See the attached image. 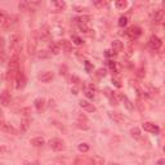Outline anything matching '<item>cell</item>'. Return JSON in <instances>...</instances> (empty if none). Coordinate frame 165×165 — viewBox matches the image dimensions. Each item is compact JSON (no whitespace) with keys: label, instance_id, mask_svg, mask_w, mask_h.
I'll return each instance as SVG.
<instances>
[{"label":"cell","instance_id":"obj_1","mask_svg":"<svg viewBox=\"0 0 165 165\" xmlns=\"http://www.w3.org/2000/svg\"><path fill=\"white\" fill-rule=\"evenodd\" d=\"M18 71H19V57L17 53H14L10 57V61L8 64V75H6V79H8V80L14 79Z\"/></svg>","mask_w":165,"mask_h":165},{"label":"cell","instance_id":"obj_2","mask_svg":"<svg viewBox=\"0 0 165 165\" xmlns=\"http://www.w3.org/2000/svg\"><path fill=\"white\" fill-rule=\"evenodd\" d=\"M49 146L53 150L54 152H61L66 148V145H64V141L61 138H52L49 141Z\"/></svg>","mask_w":165,"mask_h":165},{"label":"cell","instance_id":"obj_3","mask_svg":"<svg viewBox=\"0 0 165 165\" xmlns=\"http://www.w3.org/2000/svg\"><path fill=\"white\" fill-rule=\"evenodd\" d=\"M21 41V34L18 31H14L9 35V49L10 51H16Z\"/></svg>","mask_w":165,"mask_h":165},{"label":"cell","instance_id":"obj_4","mask_svg":"<svg viewBox=\"0 0 165 165\" xmlns=\"http://www.w3.org/2000/svg\"><path fill=\"white\" fill-rule=\"evenodd\" d=\"M14 80H16V88L18 90L25 88V85H26V76H25V74L22 72V71H18L16 77H14Z\"/></svg>","mask_w":165,"mask_h":165},{"label":"cell","instance_id":"obj_5","mask_svg":"<svg viewBox=\"0 0 165 165\" xmlns=\"http://www.w3.org/2000/svg\"><path fill=\"white\" fill-rule=\"evenodd\" d=\"M142 128L145 129V132L152 133V134H159V132H160V128L157 125H155L154 123H150V121H147V123H143Z\"/></svg>","mask_w":165,"mask_h":165},{"label":"cell","instance_id":"obj_6","mask_svg":"<svg viewBox=\"0 0 165 165\" xmlns=\"http://www.w3.org/2000/svg\"><path fill=\"white\" fill-rule=\"evenodd\" d=\"M10 94L8 90H3L2 93H0V105H2L3 107H9L10 105Z\"/></svg>","mask_w":165,"mask_h":165},{"label":"cell","instance_id":"obj_7","mask_svg":"<svg viewBox=\"0 0 165 165\" xmlns=\"http://www.w3.org/2000/svg\"><path fill=\"white\" fill-rule=\"evenodd\" d=\"M79 106H80L81 109L84 111H87V112H96L97 111L96 106L93 105V103H90L89 101H87V99H81V101L79 102Z\"/></svg>","mask_w":165,"mask_h":165},{"label":"cell","instance_id":"obj_8","mask_svg":"<svg viewBox=\"0 0 165 165\" xmlns=\"http://www.w3.org/2000/svg\"><path fill=\"white\" fill-rule=\"evenodd\" d=\"M54 77V74L52 72V71H43V72H40L38 75V79L41 81V83H49L52 81Z\"/></svg>","mask_w":165,"mask_h":165},{"label":"cell","instance_id":"obj_9","mask_svg":"<svg viewBox=\"0 0 165 165\" xmlns=\"http://www.w3.org/2000/svg\"><path fill=\"white\" fill-rule=\"evenodd\" d=\"M150 47L155 51H159V49L163 47V41L159 36H156V35H152L151 38H150Z\"/></svg>","mask_w":165,"mask_h":165},{"label":"cell","instance_id":"obj_10","mask_svg":"<svg viewBox=\"0 0 165 165\" xmlns=\"http://www.w3.org/2000/svg\"><path fill=\"white\" fill-rule=\"evenodd\" d=\"M40 2H22L19 3V9H36L40 6Z\"/></svg>","mask_w":165,"mask_h":165},{"label":"cell","instance_id":"obj_11","mask_svg":"<svg viewBox=\"0 0 165 165\" xmlns=\"http://www.w3.org/2000/svg\"><path fill=\"white\" fill-rule=\"evenodd\" d=\"M126 34H128V36L130 38V39H137V38H139V35L142 34V31H141V28H139V27H137V26H132V27H129V28H128Z\"/></svg>","mask_w":165,"mask_h":165},{"label":"cell","instance_id":"obj_12","mask_svg":"<svg viewBox=\"0 0 165 165\" xmlns=\"http://www.w3.org/2000/svg\"><path fill=\"white\" fill-rule=\"evenodd\" d=\"M17 19L18 17L17 16H8L6 17V21H5V23H4V28H12L14 25L17 23Z\"/></svg>","mask_w":165,"mask_h":165},{"label":"cell","instance_id":"obj_13","mask_svg":"<svg viewBox=\"0 0 165 165\" xmlns=\"http://www.w3.org/2000/svg\"><path fill=\"white\" fill-rule=\"evenodd\" d=\"M2 130L5 132V133H9V134H13V135H17L18 134V130L16 128H14L12 124H8V123H5L3 126H2Z\"/></svg>","mask_w":165,"mask_h":165},{"label":"cell","instance_id":"obj_14","mask_svg":"<svg viewBox=\"0 0 165 165\" xmlns=\"http://www.w3.org/2000/svg\"><path fill=\"white\" fill-rule=\"evenodd\" d=\"M119 97H120V99L123 101V103H124V106L126 107V110H129V111H133L134 110V105L129 101V98L126 97V96H124V94H119Z\"/></svg>","mask_w":165,"mask_h":165},{"label":"cell","instance_id":"obj_15","mask_svg":"<svg viewBox=\"0 0 165 165\" xmlns=\"http://www.w3.org/2000/svg\"><path fill=\"white\" fill-rule=\"evenodd\" d=\"M110 113V118L113 120V121H116V123H124V120H125V118L121 115L120 112H113V111H111V112H109Z\"/></svg>","mask_w":165,"mask_h":165},{"label":"cell","instance_id":"obj_16","mask_svg":"<svg viewBox=\"0 0 165 165\" xmlns=\"http://www.w3.org/2000/svg\"><path fill=\"white\" fill-rule=\"evenodd\" d=\"M36 57L39 60H49V58H52V53L49 51H45V49H41V51H39L36 53Z\"/></svg>","mask_w":165,"mask_h":165},{"label":"cell","instance_id":"obj_17","mask_svg":"<svg viewBox=\"0 0 165 165\" xmlns=\"http://www.w3.org/2000/svg\"><path fill=\"white\" fill-rule=\"evenodd\" d=\"M58 45H60V48H62V51H64V52H71V43L68 41V40H66V39H63V40H61L60 43H58Z\"/></svg>","mask_w":165,"mask_h":165},{"label":"cell","instance_id":"obj_18","mask_svg":"<svg viewBox=\"0 0 165 165\" xmlns=\"http://www.w3.org/2000/svg\"><path fill=\"white\" fill-rule=\"evenodd\" d=\"M30 143L34 147H41V146H44L45 141H44V138H43V137H35V138H32L30 141Z\"/></svg>","mask_w":165,"mask_h":165},{"label":"cell","instance_id":"obj_19","mask_svg":"<svg viewBox=\"0 0 165 165\" xmlns=\"http://www.w3.org/2000/svg\"><path fill=\"white\" fill-rule=\"evenodd\" d=\"M49 52L52 53V56H57V54H60L61 48L57 43H51V44H49Z\"/></svg>","mask_w":165,"mask_h":165},{"label":"cell","instance_id":"obj_20","mask_svg":"<svg viewBox=\"0 0 165 165\" xmlns=\"http://www.w3.org/2000/svg\"><path fill=\"white\" fill-rule=\"evenodd\" d=\"M90 165H105V159H103L102 156L96 155V156H93V157H92Z\"/></svg>","mask_w":165,"mask_h":165},{"label":"cell","instance_id":"obj_21","mask_svg":"<svg viewBox=\"0 0 165 165\" xmlns=\"http://www.w3.org/2000/svg\"><path fill=\"white\" fill-rule=\"evenodd\" d=\"M34 105H35V109H36L38 111H41L45 106V99L44 98H36L34 101Z\"/></svg>","mask_w":165,"mask_h":165},{"label":"cell","instance_id":"obj_22","mask_svg":"<svg viewBox=\"0 0 165 165\" xmlns=\"http://www.w3.org/2000/svg\"><path fill=\"white\" fill-rule=\"evenodd\" d=\"M111 45H112V49H113V52H116V53L121 52V51H123V48H124L123 43H121L120 40H113Z\"/></svg>","mask_w":165,"mask_h":165},{"label":"cell","instance_id":"obj_23","mask_svg":"<svg viewBox=\"0 0 165 165\" xmlns=\"http://www.w3.org/2000/svg\"><path fill=\"white\" fill-rule=\"evenodd\" d=\"M164 19V12L163 10H156L154 14V22L155 23H161Z\"/></svg>","mask_w":165,"mask_h":165},{"label":"cell","instance_id":"obj_24","mask_svg":"<svg viewBox=\"0 0 165 165\" xmlns=\"http://www.w3.org/2000/svg\"><path fill=\"white\" fill-rule=\"evenodd\" d=\"M130 135L134 138V139H137V141H139V139H142V134H141V130L137 128V126H134V128H132L130 129Z\"/></svg>","mask_w":165,"mask_h":165},{"label":"cell","instance_id":"obj_25","mask_svg":"<svg viewBox=\"0 0 165 165\" xmlns=\"http://www.w3.org/2000/svg\"><path fill=\"white\" fill-rule=\"evenodd\" d=\"M28 126H30V120H28V119H25L22 123H21V125H19V132H21V133H25L27 129H28Z\"/></svg>","mask_w":165,"mask_h":165},{"label":"cell","instance_id":"obj_26","mask_svg":"<svg viewBox=\"0 0 165 165\" xmlns=\"http://www.w3.org/2000/svg\"><path fill=\"white\" fill-rule=\"evenodd\" d=\"M115 6H116L118 9H124L128 6V3L125 2V0H118V2L115 3Z\"/></svg>","mask_w":165,"mask_h":165},{"label":"cell","instance_id":"obj_27","mask_svg":"<svg viewBox=\"0 0 165 165\" xmlns=\"http://www.w3.org/2000/svg\"><path fill=\"white\" fill-rule=\"evenodd\" d=\"M90 18H92L90 16H83V17H77L76 21H77V23H85V25H87L90 21Z\"/></svg>","mask_w":165,"mask_h":165},{"label":"cell","instance_id":"obj_28","mask_svg":"<svg viewBox=\"0 0 165 165\" xmlns=\"http://www.w3.org/2000/svg\"><path fill=\"white\" fill-rule=\"evenodd\" d=\"M53 5L57 8V10H63L66 8V3L64 2H53Z\"/></svg>","mask_w":165,"mask_h":165},{"label":"cell","instance_id":"obj_29","mask_svg":"<svg viewBox=\"0 0 165 165\" xmlns=\"http://www.w3.org/2000/svg\"><path fill=\"white\" fill-rule=\"evenodd\" d=\"M79 151L80 152H88L89 151V146L87 145V143H80V145H79Z\"/></svg>","mask_w":165,"mask_h":165},{"label":"cell","instance_id":"obj_30","mask_svg":"<svg viewBox=\"0 0 165 165\" xmlns=\"http://www.w3.org/2000/svg\"><path fill=\"white\" fill-rule=\"evenodd\" d=\"M126 23H128V17L123 16V17H120V18H119V26H120V27L126 26Z\"/></svg>","mask_w":165,"mask_h":165},{"label":"cell","instance_id":"obj_31","mask_svg":"<svg viewBox=\"0 0 165 165\" xmlns=\"http://www.w3.org/2000/svg\"><path fill=\"white\" fill-rule=\"evenodd\" d=\"M77 27H79V30L83 31V32H88L89 31L88 25H85V23H77Z\"/></svg>","mask_w":165,"mask_h":165},{"label":"cell","instance_id":"obj_32","mask_svg":"<svg viewBox=\"0 0 165 165\" xmlns=\"http://www.w3.org/2000/svg\"><path fill=\"white\" fill-rule=\"evenodd\" d=\"M6 58H8V56L4 51H0V64H3L4 62H6Z\"/></svg>","mask_w":165,"mask_h":165},{"label":"cell","instance_id":"obj_33","mask_svg":"<svg viewBox=\"0 0 165 165\" xmlns=\"http://www.w3.org/2000/svg\"><path fill=\"white\" fill-rule=\"evenodd\" d=\"M10 152V148L6 146H0V155H6Z\"/></svg>","mask_w":165,"mask_h":165},{"label":"cell","instance_id":"obj_34","mask_svg":"<svg viewBox=\"0 0 165 165\" xmlns=\"http://www.w3.org/2000/svg\"><path fill=\"white\" fill-rule=\"evenodd\" d=\"M72 41L75 43L76 45H81L83 43H84L83 39H81V38H79V36H76V35H72Z\"/></svg>","mask_w":165,"mask_h":165},{"label":"cell","instance_id":"obj_35","mask_svg":"<svg viewBox=\"0 0 165 165\" xmlns=\"http://www.w3.org/2000/svg\"><path fill=\"white\" fill-rule=\"evenodd\" d=\"M84 92H85L84 94L87 96L89 99H93V98H94V93H93V90H90V89H85Z\"/></svg>","mask_w":165,"mask_h":165},{"label":"cell","instance_id":"obj_36","mask_svg":"<svg viewBox=\"0 0 165 165\" xmlns=\"http://www.w3.org/2000/svg\"><path fill=\"white\" fill-rule=\"evenodd\" d=\"M5 124V116H4V112L2 111V109H0V129H2V126Z\"/></svg>","mask_w":165,"mask_h":165},{"label":"cell","instance_id":"obj_37","mask_svg":"<svg viewBox=\"0 0 165 165\" xmlns=\"http://www.w3.org/2000/svg\"><path fill=\"white\" fill-rule=\"evenodd\" d=\"M105 75H106V70L99 68V70L97 71V76H98V77H102V76H105Z\"/></svg>","mask_w":165,"mask_h":165},{"label":"cell","instance_id":"obj_38","mask_svg":"<svg viewBox=\"0 0 165 165\" xmlns=\"http://www.w3.org/2000/svg\"><path fill=\"white\" fill-rule=\"evenodd\" d=\"M5 45V41H4V38L0 36V51H3V48Z\"/></svg>","mask_w":165,"mask_h":165},{"label":"cell","instance_id":"obj_39","mask_svg":"<svg viewBox=\"0 0 165 165\" xmlns=\"http://www.w3.org/2000/svg\"><path fill=\"white\" fill-rule=\"evenodd\" d=\"M71 80L75 81V84H79V83H80V79H79L77 76H72V77H71Z\"/></svg>","mask_w":165,"mask_h":165},{"label":"cell","instance_id":"obj_40","mask_svg":"<svg viewBox=\"0 0 165 165\" xmlns=\"http://www.w3.org/2000/svg\"><path fill=\"white\" fill-rule=\"evenodd\" d=\"M23 165H39L38 161H31V163H25Z\"/></svg>","mask_w":165,"mask_h":165},{"label":"cell","instance_id":"obj_41","mask_svg":"<svg viewBox=\"0 0 165 165\" xmlns=\"http://www.w3.org/2000/svg\"><path fill=\"white\" fill-rule=\"evenodd\" d=\"M85 68H87V70H88V71H89V70H90V68H92V66H90V63H89V62H88V61H87V62H85Z\"/></svg>","mask_w":165,"mask_h":165},{"label":"cell","instance_id":"obj_42","mask_svg":"<svg viewBox=\"0 0 165 165\" xmlns=\"http://www.w3.org/2000/svg\"><path fill=\"white\" fill-rule=\"evenodd\" d=\"M109 66L112 68V70H115V62H112V61H110L109 62Z\"/></svg>","mask_w":165,"mask_h":165},{"label":"cell","instance_id":"obj_43","mask_svg":"<svg viewBox=\"0 0 165 165\" xmlns=\"http://www.w3.org/2000/svg\"><path fill=\"white\" fill-rule=\"evenodd\" d=\"M74 165H83V164H81V160H80V159H76L75 163H74Z\"/></svg>","mask_w":165,"mask_h":165},{"label":"cell","instance_id":"obj_44","mask_svg":"<svg viewBox=\"0 0 165 165\" xmlns=\"http://www.w3.org/2000/svg\"><path fill=\"white\" fill-rule=\"evenodd\" d=\"M105 3L103 2H94V5H97V6H101V5H103Z\"/></svg>","mask_w":165,"mask_h":165},{"label":"cell","instance_id":"obj_45","mask_svg":"<svg viewBox=\"0 0 165 165\" xmlns=\"http://www.w3.org/2000/svg\"><path fill=\"white\" fill-rule=\"evenodd\" d=\"M164 163H165V161H164V159H160L159 161H157V163H156V165H163Z\"/></svg>","mask_w":165,"mask_h":165},{"label":"cell","instance_id":"obj_46","mask_svg":"<svg viewBox=\"0 0 165 165\" xmlns=\"http://www.w3.org/2000/svg\"><path fill=\"white\" fill-rule=\"evenodd\" d=\"M72 93H74V94H77V88H74L72 89Z\"/></svg>","mask_w":165,"mask_h":165},{"label":"cell","instance_id":"obj_47","mask_svg":"<svg viewBox=\"0 0 165 165\" xmlns=\"http://www.w3.org/2000/svg\"><path fill=\"white\" fill-rule=\"evenodd\" d=\"M110 165H119V164H113V163H111V164H110Z\"/></svg>","mask_w":165,"mask_h":165}]
</instances>
